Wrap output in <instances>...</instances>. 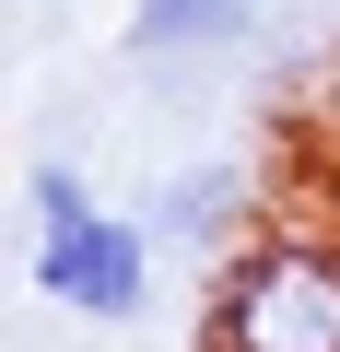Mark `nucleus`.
I'll use <instances>...</instances> for the list:
<instances>
[{"label": "nucleus", "mask_w": 340, "mask_h": 352, "mask_svg": "<svg viewBox=\"0 0 340 352\" xmlns=\"http://www.w3.org/2000/svg\"><path fill=\"white\" fill-rule=\"evenodd\" d=\"M258 24V0H129V59H188Z\"/></svg>", "instance_id": "7ed1b4c3"}, {"label": "nucleus", "mask_w": 340, "mask_h": 352, "mask_svg": "<svg viewBox=\"0 0 340 352\" xmlns=\"http://www.w3.org/2000/svg\"><path fill=\"white\" fill-rule=\"evenodd\" d=\"M223 200H235V176H223V164H200V176H164V188H152V247H188V235H212V223H223Z\"/></svg>", "instance_id": "20e7f679"}, {"label": "nucleus", "mask_w": 340, "mask_h": 352, "mask_svg": "<svg viewBox=\"0 0 340 352\" xmlns=\"http://www.w3.org/2000/svg\"><path fill=\"white\" fill-rule=\"evenodd\" d=\"M212 352H340V247L258 235L212 282Z\"/></svg>", "instance_id": "f03ea898"}, {"label": "nucleus", "mask_w": 340, "mask_h": 352, "mask_svg": "<svg viewBox=\"0 0 340 352\" xmlns=\"http://www.w3.org/2000/svg\"><path fill=\"white\" fill-rule=\"evenodd\" d=\"M24 200H36L24 270H36L47 305H71V317H141V305H152V223L106 212L71 164H36Z\"/></svg>", "instance_id": "f257e3e1"}]
</instances>
